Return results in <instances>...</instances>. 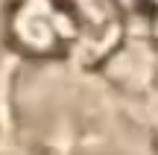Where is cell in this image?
Instances as JSON below:
<instances>
[{
  "instance_id": "6da1fadb",
  "label": "cell",
  "mask_w": 158,
  "mask_h": 155,
  "mask_svg": "<svg viewBox=\"0 0 158 155\" xmlns=\"http://www.w3.org/2000/svg\"><path fill=\"white\" fill-rule=\"evenodd\" d=\"M12 32L23 50L38 56H53L76 41L68 6H53L50 0H27L12 18Z\"/></svg>"
},
{
  "instance_id": "7a4b0ae2",
  "label": "cell",
  "mask_w": 158,
  "mask_h": 155,
  "mask_svg": "<svg viewBox=\"0 0 158 155\" xmlns=\"http://www.w3.org/2000/svg\"><path fill=\"white\" fill-rule=\"evenodd\" d=\"M68 12L73 18L76 41L85 56L108 50L120 35V21L111 0H68Z\"/></svg>"
},
{
  "instance_id": "3957f363",
  "label": "cell",
  "mask_w": 158,
  "mask_h": 155,
  "mask_svg": "<svg viewBox=\"0 0 158 155\" xmlns=\"http://www.w3.org/2000/svg\"><path fill=\"white\" fill-rule=\"evenodd\" d=\"M147 6L152 9V21H155V29H158V0H147Z\"/></svg>"
}]
</instances>
